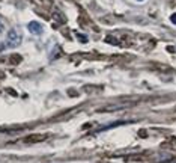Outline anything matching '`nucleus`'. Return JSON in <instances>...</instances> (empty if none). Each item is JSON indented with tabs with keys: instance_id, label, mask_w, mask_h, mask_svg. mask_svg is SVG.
Segmentation results:
<instances>
[{
	"instance_id": "obj_1",
	"label": "nucleus",
	"mask_w": 176,
	"mask_h": 163,
	"mask_svg": "<svg viewBox=\"0 0 176 163\" xmlns=\"http://www.w3.org/2000/svg\"><path fill=\"white\" fill-rule=\"evenodd\" d=\"M21 44V36L18 33L15 29H11L8 32V36H6V47H11V48H14V47H18Z\"/></svg>"
},
{
	"instance_id": "obj_2",
	"label": "nucleus",
	"mask_w": 176,
	"mask_h": 163,
	"mask_svg": "<svg viewBox=\"0 0 176 163\" xmlns=\"http://www.w3.org/2000/svg\"><path fill=\"white\" fill-rule=\"evenodd\" d=\"M27 27H29V30H30L32 33H35V35H41L42 30H44L42 24L41 23H38V21H30V23L27 24Z\"/></svg>"
},
{
	"instance_id": "obj_3",
	"label": "nucleus",
	"mask_w": 176,
	"mask_h": 163,
	"mask_svg": "<svg viewBox=\"0 0 176 163\" xmlns=\"http://www.w3.org/2000/svg\"><path fill=\"white\" fill-rule=\"evenodd\" d=\"M170 21H172L173 24H176V14H172V17H170Z\"/></svg>"
},
{
	"instance_id": "obj_4",
	"label": "nucleus",
	"mask_w": 176,
	"mask_h": 163,
	"mask_svg": "<svg viewBox=\"0 0 176 163\" xmlns=\"http://www.w3.org/2000/svg\"><path fill=\"white\" fill-rule=\"evenodd\" d=\"M3 30H5V26H3V23H2V21H0V33H2V32H3Z\"/></svg>"
},
{
	"instance_id": "obj_5",
	"label": "nucleus",
	"mask_w": 176,
	"mask_h": 163,
	"mask_svg": "<svg viewBox=\"0 0 176 163\" xmlns=\"http://www.w3.org/2000/svg\"><path fill=\"white\" fill-rule=\"evenodd\" d=\"M139 2H142V0H139Z\"/></svg>"
}]
</instances>
